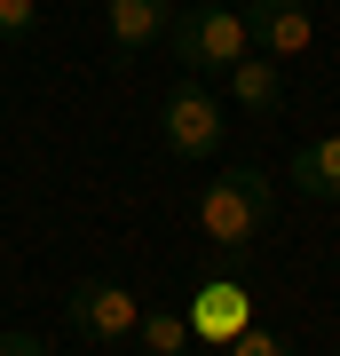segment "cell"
Wrapping results in <instances>:
<instances>
[{"mask_svg":"<svg viewBox=\"0 0 340 356\" xmlns=\"http://www.w3.org/2000/svg\"><path fill=\"white\" fill-rule=\"evenodd\" d=\"M222 88H229V103H238L245 119H277V111H285V64H269V56H245V64H229V72H222Z\"/></svg>","mask_w":340,"mask_h":356,"instance_id":"ba28073f","label":"cell"},{"mask_svg":"<svg viewBox=\"0 0 340 356\" xmlns=\"http://www.w3.org/2000/svg\"><path fill=\"white\" fill-rule=\"evenodd\" d=\"M190 8H206V0H190Z\"/></svg>","mask_w":340,"mask_h":356,"instance_id":"5bb4252c","label":"cell"},{"mask_svg":"<svg viewBox=\"0 0 340 356\" xmlns=\"http://www.w3.org/2000/svg\"><path fill=\"white\" fill-rule=\"evenodd\" d=\"M245 40L253 56H269V64H285V56H309L316 48V16L301 8V0H245Z\"/></svg>","mask_w":340,"mask_h":356,"instance_id":"8992f818","label":"cell"},{"mask_svg":"<svg viewBox=\"0 0 340 356\" xmlns=\"http://www.w3.org/2000/svg\"><path fill=\"white\" fill-rule=\"evenodd\" d=\"M285 182H293L301 198L332 206V198H340V135H316V143H301V151H293V166H285Z\"/></svg>","mask_w":340,"mask_h":356,"instance_id":"9c48e42d","label":"cell"},{"mask_svg":"<svg viewBox=\"0 0 340 356\" xmlns=\"http://www.w3.org/2000/svg\"><path fill=\"white\" fill-rule=\"evenodd\" d=\"M135 341H143V356H182L190 348V325H182V309H143Z\"/></svg>","mask_w":340,"mask_h":356,"instance_id":"30bf717a","label":"cell"},{"mask_svg":"<svg viewBox=\"0 0 340 356\" xmlns=\"http://www.w3.org/2000/svg\"><path fill=\"white\" fill-rule=\"evenodd\" d=\"M269 222H277V182L261 166H222L198 191V229L214 238L222 261H253L261 238H269Z\"/></svg>","mask_w":340,"mask_h":356,"instance_id":"6da1fadb","label":"cell"},{"mask_svg":"<svg viewBox=\"0 0 340 356\" xmlns=\"http://www.w3.org/2000/svg\"><path fill=\"white\" fill-rule=\"evenodd\" d=\"M159 48L182 64V79H222L229 64L253 56V40H245V16L229 0H206V8H175V24H166Z\"/></svg>","mask_w":340,"mask_h":356,"instance_id":"7a4b0ae2","label":"cell"},{"mask_svg":"<svg viewBox=\"0 0 340 356\" xmlns=\"http://www.w3.org/2000/svg\"><path fill=\"white\" fill-rule=\"evenodd\" d=\"M0 356H56V348L40 341V332H24V325H8V332H0Z\"/></svg>","mask_w":340,"mask_h":356,"instance_id":"4fadbf2b","label":"cell"},{"mask_svg":"<svg viewBox=\"0 0 340 356\" xmlns=\"http://www.w3.org/2000/svg\"><path fill=\"white\" fill-rule=\"evenodd\" d=\"M222 356H293V341H285V332H269V325H245Z\"/></svg>","mask_w":340,"mask_h":356,"instance_id":"7c38bea8","label":"cell"},{"mask_svg":"<svg viewBox=\"0 0 340 356\" xmlns=\"http://www.w3.org/2000/svg\"><path fill=\"white\" fill-rule=\"evenodd\" d=\"M182 325H190V341H198V348L222 356L245 325H261V317H253V285H245V277H198V285H190V301H182Z\"/></svg>","mask_w":340,"mask_h":356,"instance_id":"277c9868","label":"cell"},{"mask_svg":"<svg viewBox=\"0 0 340 356\" xmlns=\"http://www.w3.org/2000/svg\"><path fill=\"white\" fill-rule=\"evenodd\" d=\"M166 24H175V0H103V32H111V64L151 56Z\"/></svg>","mask_w":340,"mask_h":356,"instance_id":"52a82bcc","label":"cell"},{"mask_svg":"<svg viewBox=\"0 0 340 356\" xmlns=\"http://www.w3.org/2000/svg\"><path fill=\"white\" fill-rule=\"evenodd\" d=\"M63 317H72V332H88V341L119 348V341H135L143 301H135V285H119V277H79L72 293H63Z\"/></svg>","mask_w":340,"mask_h":356,"instance_id":"5b68a950","label":"cell"},{"mask_svg":"<svg viewBox=\"0 0 340 356\" xmlns=\"http://www.w3.org/2000/svg\"><path fill=\"white\" fill-rule=\"evenodd\" d=\"M222 135H229V111H222V95L206 88V79H175V95L159 103V143H166V159H182V166H206L222 151Z\"/></svg>","mask_w":340,"mask_h":356,"instance_id":"3957f363","label":"cell"},{"mask_svg":"<svg viewBox=\"0 0 340 356\" xmlns=\"http://www.w3.org/2000/svg\"><path fill=\"white\" fill-rule=\"evenodd\" d=\"M32 32H40V0H0V48H16Z\"/></svg>","mask_w":340,"mask_h":356,"instance_id":"8fae6325","label":"cell"}]
</instances>
